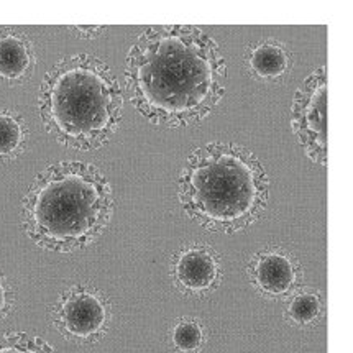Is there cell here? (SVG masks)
Masks as SVG:
<instances>
[{
	"mask_svg": "<svg viewBox=\"0 0 353 353\" xmlns=\"http://www.w3.org/2000/svg\"><path fill=\"white\" fill-rule=\"evenodd\" d=\"M252 276L265 294L283 296L294 286L296 270L284 255L263 253L252 265Z\"/></svg>",
	"mask_w": 353,
	"mask_h": 353,
	"instance_id": "8",
	"label": "cell"
},
{
	"mask_svg": "<svg viewBox=\"0 0 353 353\" xmlns=\"http://www.w3.org/2000/svg\"><path fill=\"white\" fill-rule=\"evenodd\" d=\"M12 307V292L7 283L0 278V319H3Z\"/></svg>",
	"mask_w": 353,
	"mask_h": 353,
	"instance_id": "15",
	"label": "cell"
},
{
	"mask_svg": "<svg viewBox=\"0 0 353 353\" xmlns=\"http://www.w3.org/2000/svg\"><path fill=\"white\" fill-rule=\"evenodd\" d=\"M181 199L209 229L235 232L263 210L266 178L250 153L232 145H209L189 159L181 178Z\"/></svg>",
	"mask_w": 353,
	"mask_h": 353,
	"instance_id": "4",
	"label": "cell"
},
{
	"mask_svg": "<svg viewBox=\"0 0 353 353\" xmlns=\"http://www.w3.org/2000/svg\"><path fill=\"white\" fill-rule=\"evenodd\" d=\"M40 109L46 127L63 143L90 150L117 127L122 92L104 64L77 54L63 59L46 76Z\"/></svg>",
	"mask_w": 353,
	"mask_h": 353,
	"instance_id": "3",
	"label": "cell"
},
{
	"mask_svg": "<svg viewBox=\"0 0 353 353\" xmlns=\"http://www.w3.org/2000/svg\"><path fill=\"white\" fill-rule=\"evenodd\" d=\"M109 312L101 296L88 288L64 292L54 309V324L66 337L89 342L105 330Z\"/></svg>",
	"mask_w": 353,
	"mask_h": 353,
	"instance_id": "6",
	"label": "cell"
},
{
	"mask_svg": "<svg viewBox=\"0 0 353 353\" xmlns=\"http://www.w3.org/2000/svg\"><path fill=\"white\" fill-rule=\"evenodd\" d=\"M23 139L20 123L10 115L0 114V157H8L17 152Z\"/></svg>",
	"mask_w": 353,
	"mask_h": 353,
	"instance_id": "12",
	"label": "cell"
},
{
	"mask_svg": "<svg viewBox=\"0 0 353 353\" xmlns=\"http://www.w3.org/2000/svg\"><path fill=\"white\" fill-rule=\"evenodd\" d=\"M253 71L263 77L279 76L286 70V54L274 45H261L253 51L250 58Z\"/></svg>",
	"mask_w": 353,
	"mask_h": 353,
	"instance_id": "10",
	"label": "cell"
},
{
	"mask_svg": "<svg viewBox=\"0 0 353 353\" xmlns=\"http://www.w3.org/2000/svg\"><path fill=\"white\" fill-rule=\"evenodd\" d=\"M294 127L309 157L325 161L327 154V79L317 71L296 94Z\"/></svg>",
	"mask_w": 353,
	"mask_h": 353,
	"instance_id": "5",
	"label": "cell"
},
{
	"mask_svg": "<svg viewBox=\"0 0 353 353\" xmlns=\"http://www.w3.org/2000/svg\"><path fill=\"white\" fill-rule=\"evenodd\" d=\"M110 189L96 168L64 161L38 176L23 208L25 230L53 252L84 248L104 230Z\"/></svg>",
	"mask_w": 353,
	"mask_h": 353,
	"instance_id": "2",
	"label": "cell"
},
{
	"mask_svg": "<svg viewBox=\"0 0 353 353\" xmlns=\"http://www.w3.org/2000/svg\"><path fill=\"white\" fill-rule=\"evenodd\" d=\"M174 345L183 352H192L199 348L202 332L196 322H181L173 332Z\"/></svg>",
	"mask_w": 353,
	"mask_h": 353,
	"instance_id": "14",
	"label": "cell"
},
{
	"mask_svg": "<svg viewBox=\"0 0 353 353\" xmlns=\"http://www.w3.org/2000/svg\"><path fill=\"white\" fill-rule=\"evenodd\" d=\"M174 278L184 291L208 292L217 284V261L202 248L188 250L176 260Z\"/></svg>",
	"mask_w": 353,
	"mask_h": 353,
	"instance_id": "7",
	"label": "cell"
},
{
	"mask_svg": "<svg viewBox=\"0 0 353 353\" xmlns=\"http://www.w3.org/2000/svg\"><path fill=\"white\" fill-rule=\"evenodd\" d=\"M225 64L199 28L154 27L137 40L127 59L132 101L158 123L184 125L221 101Z\"/></svg>",
	"mask_w": 353,
	"mask_h": 353,
	"instance_id": "1",
	"label": "cell"
},
{
	"mask_svg": "<svg viewBox=\"0 0 353 353\" xmlns=\"http://www.w3.org/2000/svg\"><path fill=\"white\" fill-rule=\"evenodd\" d=\"M32 66V54L27 43L19 37H0V76L6 79H20Z\"/></svg>",
	"mask_w": 353,
	"mask_h": 353,
	"instance_id": "9",
	"label": "cell"
},
{
	"mask_svg": "<svg viewBox=\"0 0 353 353\" xmlns=\"http://www.w3.org/2000/svg\"><path fill=\"white\" fill-rule=\"evenodd\" d=\"M319 311H321V303H319L317 296L311 294V292L298 294L290 304V316L298 324L312 322L319 316Z\"/></svg>",
	"mask_w": 353,
	"mask_h": 353,
	"instance_id": "13",
	"label": "cell"
},
{
	"mask_svg": "<svg viewBox=\"0 0 353 353\" xmlns=\"http://www.w3.org/2000/svg\"><path fill=\"white\" fill-rule=\"evenodd\" d=\"M0 353H58L48 342L25 332L0 334Z\"/></svg>",
	"mask_w": 353,
	"mask_h": 353,
	"instance_id": "11",
	"label": "cell"
}]
</instances>
